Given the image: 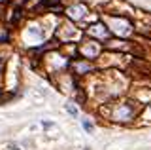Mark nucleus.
Here are the masks:
<instances>
[{
	"label": "nucleus",
	"mask_w": 151,
	"mask_h": 150,
	"mask_svg": "<svg viewBox=\"0 0 151 150\" xmlns=\"http://www.w3.org/2000/svg\"><path fill=\"white\" fill-rule=\"evenodd\" d=\"M81 124H83V127H85V129H87V131H91V129H93V125H91V124H89V122H87V120H81Z\"/></svg>",
	"instance_id": "f257e3e1"
},
{
	"label": "nucleus",
	"mask_w": 151,
	"mask_h": 150,
	"mask_svg": "<svg viewBox=\"0 0 151 150\" xmlns=\"http://www.w3.org/2000/svg\"><path fill=\"white\" fill-rule=\"evenodd\" d=\"M68 112H70L72 116H76V108H72V106H68Z\"/></svg>",
	"instance_id": "f03ea898"
}]
</instances>
